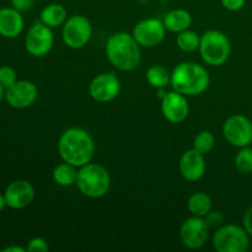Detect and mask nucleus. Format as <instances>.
<instances>
[{"label": "nucleus", "instance_id": "obj_1", "mask_svg": "<svg viewBox=\"0 0 252 252\" xmlns=\"http://www.w3.org/2000/svg\"><path fill=\"white\" fill-rule=\"evenodd\" d=\"M58 152L64 162L81 167L93 159L95 143L88 130L78 127L68 128L59 138Z\"/></svg>", "mask_w": 252, "mask_h": 252}, {"label": "nucleus", "instance_id": "obj_2", "mask_svg": "<svg viewBox=\"0 0 252 252\" xmlns=\"http://www.w3.org/2000/svg\"><path fill=\"white\" fill-rule=\"evenodd\" d=\"M106 57L115 68L121 71H130L138 68L142 59L140 46L133 34L117 32L107 39Z\"/></svg>", "mask_w": 252, "mask_h": 252}, {"label": "nucleus", "instance_id": "obj_3", "mask_svg": "<svg viewBox=\"0 0 252 252\" xmlns=\"http://www.w3.org/2000/svg\"><path fill=\"white\" fill-rule=\"evenodd\" d=\"M211 79L208 71L201 64L184 62L171 73L172 89L186 96L201 95L208 89Z\"/></svg>", "mask_w": 252, "mask_h": 252}, {"label": "nucleus", "instance_id": "obj_4", "mask_svg": "<svg viewBox=\"0 0 252 252\" xmlns=\"http://www.w3.org/2000/svg\"><path fill=\"white\" fill-rule=\"evenodd\" d=\"M76 186L84 196L89 198H101L110 189V174L102 165L89 162L78 171Z\"/></svg>", "mask_w": 252, "mask_h": 252}, {"label": "nucleus", "instance_id": "obj_5", "mask_svg": "<svg viewBox=\"0 0 252 252\" xmlns=\"http://www.w3.org/2000/svg\"><path fill=\"white\" fill-rule=\"evenodd\" d=\"M199 53L206 64L212 66L223 65L231 53L228 36L218 30H209L201 36Z\"/></svg>", "mask_w": 252, "mask_h": 252}, {"label": "nucleus", "instance_id": "obj_6", "mask_svg": "<svg viewBox=\"0 0 252 252\" xmlns=\"http://www.w3.org/2000/svg\"><path fill=\"white\" fill-rule=\"evenodd\" d=\"M250 245L249 233L235 224L218 228L213 236V246L218 252H245Z\"/></svg>", "mask_w": 252, "mask_h": 252}, {"label": "nucleus", "instance_id": "obj_7", "mask_svg": "<svg viewBox=\"0 0 252 252\" xmlns=\"http://www.w3.org/2000/svg\"><path fill=\"white\" fill-rule=\"evenodd\" d=\"M93 36V26L88 17L84 15H74L66 19L63 25L62 37L69 48H84Z\"/></svg>", "mask_w": 252, "mask_h": 252}, {"label": "nucleus", "instance_id": "obj_8", "mask_svg": "<svg viewBox=\"0 0 252 252\" xmlns=\"http://www.w3.org/2000/svg\"><path fill=\"white\" fill-rule=\"evenodd\" d=\"M223 135L233 147H249L252 143V122L244 115H233L224 122Z\"/></svg>", "mask_w": 252, "mask_h": 252}, {"label": "nucleus", "instance_id": "obj_9", "mask_svg": "<svg viewBox=\"0 0 252 252\" xmlns=\"http://www.w3.org/2000/svg\"><path fill=\"white\" fill-rule=\"evenodd\" d=\"M53 43L54 36L52 29L41 21L32 25L25 37L26 51L33 57H44L48 54Z\"/></svg>", "mask_w": 252, "mask_h": 252}, {"label": "nucleus", "instance_id": "obj_10", "mask_svg": "<svg viewBox=\"0 0 252 252\" xmlns=\"http://www.w3.org/2000/svg\"><path fill=\"white\" fill-rule=\"evenodd\" d=\"M209 226L206 219L201 217H191L182 223L180 238L182 244L191 250L201 249L209 238Z\"/></svg>", "mask_w": 252, "mask_h": 252}, {"label": "nucleus", "instance_id": "obj_11", "mask_svg": "<svg viewBox=\"0 0 252 252\" xmlns=\"http://www.w3.org/2000/svg\"><path fill=\"white\" fill-rule=\"evenodd\" d=\"M165 25L159 19H145L138 22L133 29V37L140 47H155L165 38Z\"/></svg>", "mask_w": 252, "mask_h": 252}, {"label": "nucleus", "instance_id": "obj_12", "mask_svg": "<svg viewBox=\"0 0 252 252\" xmlns=\"http://www.w3.org/2000/svg\"><path fill=\"white\" fill-rule=\"evenodd\" d=\"M38 97V89L30 80H17L5 91V100L10 107L24 110L33 105Z\"/></svg>", "mask_w": 252, "mask_h": 252}, {"label": "nucleus", "instance_id": "obj_13", "mask_svg": "<svg viewBox=\"0 0 252 252\" xmlns=\"http://www.w3.org/2000/svg\"><path fill=\"white\" fill-rule=\"evenodd\" d=\"M121 91V81L115 74L102 73L93 79L89 93L97 102H110L115 100Z\"/></svg>", "mask_w": 252, "mask_h": 252}, {"label": "nucleus", "instance_id": "obj_14", "mask_svg": "<svg viewBox=\"0 0 252 252\" xmlns=\"http://www.w3.org/2000/svg\"><path fill=\"white\" fill-rule=\"evenodd\" d=\"M6 206L11 209H24L32 203L34 198V189L26 180L12 181L4 192Z\"/></svg>", "mask_w": 252, "mask_h": 252}, {"label": "nucleus", "instance_id": "obj_15", "mask_svg": "<svg viewBox=\"0 0 252 252\" xmlns=\"http://www.w3.org/2000/svg\"><path fill=\"white\" fill-rule=\"evenodd\" d=\"M161 112L169 122L176 125L184 122L189 112V106L185 95L175 90L166 93L161 98Z\"/></svg>", "mask_w": 252, "mask_h": 252}, {"label": "nucleus", "instance_id": "obj_16", "mask_svg": "<svg viewBox=\"0 0 252 252\" xmlns=\"http://www.w3.org/2000/svg\"><path fill=\"white\" fill-rule=\"evenodd\" d=\"M180 172L182 177L189 182H196L203 177L206 172L204 155L196 149H189L182 154L180 159Z\"/></svg>", "mask_w": 252, "mask_h": 252}, {"label": "nucleus", "instance_id": "obj_17", "mask_svg": "<svg viewBox=\"0 0 252 252\" xmlns=\"http://www.w3.org/2000/svg\"><path fill=\"white\" fill-rule=\"evenodd\" d=\"M25 26L24 17L14 7L0 9V36L5 38H16Z\"/></svg>", "mask_w": 252, "mask_h": 252}, {"label": "nucleus", "instance_id": "obj_18", "mask_svg": "<svg viewBox=\"0 0 252 252\" xmlns=\"http://www.w3.org/2000/svg\"><path fill=\"white\" fill-rule=\"evenodd\" d=\"M162 22L167 31L180 33V32L189 29V26L192 25V15L187 10L174 9L165 14Z\"/></svg>", "mask_w": 252, "mask_h": 252}, {"label": "nucleus", "instance_id": "obj_19", "mask_svg": "<svg viewBox=\"0 0 252 252\" xmlns=\"http://www.w3.org/2000/svg\"><path fill=\"white\" fill-rule=\"evenodd\" d=\"M41 22L47 25L51 29L62 26L68 19V12L66 9L61 4H49L42 9L39 15Z\"/></svg>", "mask_w": 252, "mask_h": 252}, {"label": "nucleus", "instance_id": "obj_20", "mask_svg": "<svg viewBox=\"0 0 252 252\" xmlns=\"http://www.w3.org/2000/svg\"><path fill=\"white\" fill-rule=\"evenodd\" d=\"M187 208L192 216L204 218L212 211L211 197L204 192H196L189 198Z\"/></svg>", "mask_w": 252, "mask_h": 252}, {"label": "nucleus", "instance_id": "obj_21", "mask_svg": "<svg viewBox=\"0 0 252 252\" xmlns=\"http://www.w3.org/2000/svg\"><path fill=\"white\" fill-rule=\"evenodd\" d=\"M53 180L56 184L63 187H70L76 185L78 180V170L74 165L63 162V164L57 165L53 169Z\"/></svg>", "mask_w": 252, "mask_h": 252}, {"label": "nucleus", "instance_id": "obj_22", "mask_svg": "<svg viewBox=\"0 0 252 252\" xmlns=\"http://www.w3.org/2000/svg\"><path fill=\"white\" fill-rule=\"evenodd\" d=\"M148 83L155 89H165L171 84V74L162 65H152L145 74Z\"/></svg>", "mask_w": 252, "mask_h": 252}, {"label": "nucleus", "instance_id": "obj_23", "mask_svg": "<svg viewBox=\"0 0 252 252\" xmlns=\"http://www.w3.org/2000/svg\"><path fill=\"white\" fill-rule=\"evenodd\" d=\"M199 43H201V37L191 30H185L180 32L176 38L177 47L184 52L197 51L199 48Z\"/></svg>", "mask_w": 252, "mask_h": 252}, {"label": "nucleus", "instance_id": "obj_24", "mask_svg": "<svg viewBox=\"0 0 252 252\" xmlns=\"http://www.w3.org/2000/svg\"><path fill=\"white\" fill-rule=\"evenodd\" d=\"M216 144V138L209 130H202L196 135L193 140V149L199 152L201 154L206 155L214 148Z\"/></svg>", "mask_w": 252, "mask_h": 252}, {"label": "nucleus", "instance_id": "obj_25", "mask_svg": "<svg viewBox=\"0 0 252 252\" xmlns=\"http://www.w3.org/2000/svg\"><path fill=\"white\" fill-rule=\"evenodd\" d=\"M235 166L241 174H251L252 172V149L249 147L241 148L240 152L235 157Z\"/></svg>", "mask_w": 252, "mask_h": 252}, {"label": "nucleus", "instance_id": "obj_26", "mask_svg": "<svg viewBox=\"0 0 252 252\" xmlns=\"http://www.w3.org/2000/svg\"><path fill=\"white\" fill-rule=\"evenodd\" d=\"M17 81L16 71L9 65L0 66V85L4 86L5 89L10 88L12 84Z\"/></svg>", "mask_w": 252, "mask_h": 252}, {"label": "nucleus", "instance_id": "obj_27", "mask_svg": "<svg viewBox=\"0 0 252 252\" xmlns=\"http://www.w3.org/2000/svg\"><path fill=\"white\" fill-rule=\"evenodd\" d=\"M27 252H47L49 250V245L43 238H33L27 243Z\"/></svg>", "mask_w": 252, "mask_h": 252}, {"label": "nucleus", "instance_id": "obj_28", "mask_svg": "<svg viewBox=\"0 0 252 252\" xmlns=\"http://www.w3.org/2000/svg\"><path fill=\"white\" fill-rule=\"evenodd\" d=\"M204 219H206L209 228L213 229L220 228L224 223V216L219 211H211L206 217H204Z\"/></svg>", "mask_w": 252, "mask_h": 252}, {"label": "nucleus", "instance_id": "obj_29", "mask_svg": "<svg viewBox=\"0 0 252 252\" xmlns=\"http://www.w3.org/2000/svg\"><path fill=\"white\" fill-rule=\"evenodd\" d=\"M221 5L229 11H239L244 7L246 0H220Z\"/></svg>", "mask_w": 252, "mask_h": 252}, {"label": "nucleus", "instance_id": "obj_30", "mask_svg": "<svg viewBox=\"0 0 252 252\" xmlns=\"http://www.w3.org/2000/svg\"><path fill=\"white\" fill-rule=\"evenodd\" d=\"M34 0H10V4L14 9L19 10L20 12L29 11L33 5Z\"/></svg>", "mask_w": 252, "mask_h": 252}, {"label": "nucleus", "instance_id": "obj_31", "mask_svg": "<svg viewBox=\"0 0 252 252\" xmlns=\"http://www.w3.org/2000/svg\"><path fill=\"white\" fill-rule=\"evenodd\" d=\"M243 224H244V228H245L246 231L249 233V235L252 236V206L250 208L246 209L243 218Z\"/></svg>", "mask_w": 252, "mask_h": 252}, {"label": "nucleus", "instance_id": "obj_32", "mask_svg": "<svg viewBox=\"0 0 252 252\" xmlns=\"http://www.w3.org/2000/svg\"><path fill=\"white\" fill-rule=\"evenodd\" d=\"M2 252H26L27 250L25 248H21V246H7V248H4L1 250Z\"/></svg>", "mask_w": 252, "mask_h": 252}, {"label": "nucleus", "instance_id": "obj_33", "mask_svg": "<svg viewBox=\"0 0 252 252\" xmlns=\"http://www.w3.org/2000/svg\"><path fill=\"white\" fill-rule=\"evenodd\" d=\"M5 207H7L6 201H5V197H4V194H0V213L4 211Z\"/></svg>", "mask_w": 252, "mask_h": 252}, {"label": "nucleus", "instance_id": "obj_34", "mask_svg": "<svg viewBox=\"0 0 252 252\" xmlns=\"http://www.w3.org/2000/svg\"><path fill=\"white\" fill-rule=\"evenodd\" d=\"M5 91H6V89L2 85H0V102L5 98Z\"/></svg>", "mask_w": 252, "mask_h": 252}]
</instances>
